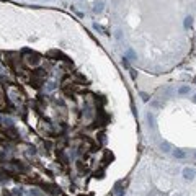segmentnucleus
<instances>
[{"mask_svg": "<svg viewBox=\"0 0 196 196\" xmlns=\"http://www.w3.org/2000/svg\"><path fill=\"white\" fill-rule=\"evenodd\" d=\"M23 54H28V56L25 57V62H26V65H30V67H36V65H38V64L41 62L39 56L35 54V52H30L28 49L23 51Z\"/></svg>", "mask_w": 196, "mask_h": 196, "instance_id": "f257e3e1", "label": "nucleus"}, {"mask_svg": "<svg viewBox=\"0 0 196 196\" xmlns=\"http://www.w3.org/2000/svg\"><path fill=\"white\" fill-rule=\"evenodd\" d=\"M195 175H196V172L193 170V168H190V167L183 168V178H185V180H193Z\"/></svg>", "mask_w": 196, "mask_h": 196, "instance_id": "f03ea898", "label": "nucleus"}, {"mask_svg": "<svg viewBox=\"0 0 196 196\" xmlns=\"http://www.w3.org/2000/svg\"><path fill=\"white\" fill-rule=\"evenodd\" d=\"M12 165L15 167L16 170H20V172H28V165H25V163L20 162V160H12Z\"/></svg>", "mask_w": 196, "mask_h": 196, "instance_id": "7ed1b4c3", "label": "nucleus"}, {"mask_svg": "<svg viewBox=\"0 0 196 196\" xmlns=\"http://www.w3.org/2000/svg\"><path fill=\"white\" fill-rule=\"evenodd\" d=\"M103 7H105L103 0H98V2H95V3H93V13H101V12H103Z\"/></svg>", "mask_w": 196, "mask_h": 196, "instance_id": "20e7f679", "label": "nucleus"}, {"mask_svg": "<svg viewBox=\"0 0 196 196\" xmlns=\"http://www.w3.org/2000/svg\"><path fill=\"white\" fill-rule=\"evenodd\" d=\"M146 119H147V124H149V128H151V129H154V128H155V119H154V115H152V113H147Z\"/></svg>", "mask_w": 196, "mask_h": 196, "instance_id": "39448f33", "label": "nucleus"}, {"mask_svg": "<svg viewBox=\"0 0 196 196\" xmlns=\"http://www.w3.org/2000/svg\"><path fill=\"white\" fill-rule=\"evenodd\" d=\"M172 152H173V157H175V159H185L186 157V152L181 151V149H175V151H172Z\"/></svg>", "mask_w": 196, "mask_h": 196, "instance_id": "423d86ee", "label": "nucleus"}, {"mask_svg": "<svg viewBox=\"0 0 196 196\" xmlns=\"http://www.w3.org/2000/svg\"><path fill=\"white\" fill-rule=\"evenodd\" d=\"M160 149H162V152H172L173 149H172V144L170 142H167V141H163L160 144Z\"/></svg>", "mask_w": 196, "mask_h": 196, "instance_id": "0eeeda50", "label": "nucleus"}, {"mask_svg": "<svg viewBox=\"0 0 196 196\" xmlns=\"http://www.w3.org/2000/svg\"><path fill=\"white\" fill-rule=\"evenodd\" d=\"M176 93H178V95H188V93H190V85H183V87H180V88L176 90Z\"/></svg>", "mask_w": 196, "mask_h": 196, "instance_id": "6e6552de", "label": "nucleus"}, {"mask_svg": "<svg viewBox=\"0 0 196 196\" xmlns=\"http://www.w3.org/2000/svg\"><path fill=\"white\" fill-rule=\"evenodd\" d=\"M191 25H193V16H191V15H188V16L185 18V21H183V26H185L186 30H188V28H190Z\"/></svg>", "mask_w": 196, "mask_h": 196, "instance_id": "1a4fd4ad", "label": "nucleus"}, {"mask_svg": "<svg viewBox=\"0 0 196 196\" xmlns=\"http://www.w3.org/2000/svg\"><path fill=\"white\" fill-rule=\"evenodd\" d=\"M128 59H131V60H134V59H137V56H136V52H134V51L131 49H128Z\"/></svg>", "mask_w": 196, "mask_h": 196, "instance_id": "9d476101", "label": "nucleus"}, {"mask_svg": "<svg viewBox=\"0 0 196 196\" xmlns=\"http://www.w3.org/2000/svg\"><path fill=\"white\" fill-rule=\"evenodd\" d=\"M93 28H95L96 31H101V33H103V35H108V33H106V30H105V28H103V26H100V25H98V23H93Z\"/></svg>", "mask_w": 196, "mask_h": 196, "instance_id": "9b49d317", "label": "nucleus"}, {"mask_svg": "<svg viewBox=\"0 0 196 196\" xmlns=\"http://www.w3.org/2000/svg\"><path fill=\"white\" fill-rule=\"evenodd\" d=\"M13 195H15V196H23V191H21V188H15V190H13Z\"/></svg>", "mask_w": 196, "mask_h": 196, "instance_id": "f8f14e48", "label": "nucleus"}, {"mask_svg": "<svg viewBox=\"0 0 196 196\" xmlns=\"http://www.w3.org/2000/svg\"><path fill=\"white\" fill-rule=\"evenodd\" d=\"M116 39H118V41H121V38H123V31H121V30H118V31H116Z\"/></svg>", "mask_w": 196, "mask_h": 196, "instance_id": "ddd939ff", "label": "nucleus"}, {"mask_svg": "<svg viewBox=\"0 0 196 196\" xmlns=\"http://www.w3.org/2000/svg\"><path fill=\"white\" fill-rule=\"evenodd\" d=\"M141 96H142L144 101H149V95H147V93H141Z\"/></svg>", "mask_w": 196, "mask_h": 196, "instance_id": "4468645a", "label": "nucleus"}, {"mask_svg": "<svg viewBox=\"0 0 196 196\" xmlns=\"http://www.w3.org/2000/svg\"><path fill=\"white\" fill-rule=\"evenodd\" d=\"M28 154H30V155H31V154L35 155V154H36V149H35V147H33V149H31V147H30V149H28Z\"/></svg>", "mask_w": 196, "mask_h": 196, "instance_id": "2eb2a0df", "label": "nucleus"}, {"mask_svg": "<svg viewBox=\"0 0 196 196\" xmlns=\"http://www.w3.org/2000/svg\"><path fill=\"white\" fill-rule=\"evenodd\" d=\"M30 193H31V196H39V191H36V190H31Z\"/></svg>", "mask_w": 196, "mask_h": 196, "instance_id": "dca6fc26", "label": "nucleus"}, {"mask_svg": "<svg viewBox=\"0 0 196 196\" xmlns=\"http://www.w3.org/2000/svg\"><path fill=\"white\" fill-rule=\"evenodd\" d=\"M193 101H195V103H196V95H195V96H193Z\"/></svg>", "mask_w": 196, "mask_h": 196, "instance_id": "f3484780", "label": "nucleus"}, {"mask_svg": "<svg viewBox=\"0 0 196 196\" xmlns=\"http://www.w3.org/2000/svg\"><path fill=\"white\" fill-rule=\"evenodd\" d=\"M195 83H196V77H195Z\"/></svg>", "mask_w": 196, "mask_h": 196, "instance_id": "a211bd4d", "label": "nucleus"}, {"mask_svg": "<svg viewBox=\"0 0 196 196\" xmlns=\"http://www.w3.org/2000/svg\"><path fill=\"white\" fill-rule=\"evenodd\" d=\"M195 159H196V152H195Z\"/></svg>", "mask_w": 196, "mask_h": 196, "instance_id": "6ab92c4d", "label": "nucleus"}]
</instances>
